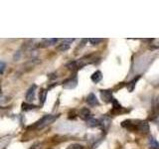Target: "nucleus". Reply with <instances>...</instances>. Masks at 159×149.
<instances>
[{
  "label": "nucleus",
  "instance_id": "obj_17",
  "mask_svg": "<svg viewBox=\"0 0 159 149\" xmlns=\"http://www.w3.org/2000/svg\"><path fill=\"white\" fill-rule=\"evenodd\" d=\"M89 41L92 45H98V43H101L102 41V39H101V38H91Z\"/></svg>",
  "mask_w": 159,
  "mask_h": 149
},
{
  "label": "nucleus",
  "instance_id": "obj_8",
  "mask_svg": "<svg viewBox=\"0 0 159 149\" xmlns=\"http://www.w3.org/2000/svg\"><path fill=\"white\" fill-rule=\"evenodd\" d=\"M91 79L93 82V83H99L102 79V74L99 72V71H97V72H94L93 74H92V77H91Z\"/></svg>",
  "mask_w": 159,
  "mask_h": 149
},
{
  "label": "nucleus",
  "instance_id": "obj_12",
  "mask_svg": "<svg viewBox=\"0 0 159 149\" xmlns=\"http://www.w3.org/2000/svg\"><path fill=\"white\" fill-rule=\"evenodd\" d=\"M109 123H111V118H108L107 116L102 117V120L99 121V124H102L104 128H107L109 126Z\"/></svg>",
  "mask_w": 159,
  "mask_h": 149
},
{
  "label": "nucleus",
  "instance_id": "obj_10",
  "mask_svg": "<svg viewBox=\"0 0 159 149\" xmlns=\"http://www.w3.org/2000/svg\"><path fill=\"white\" fill-rule=\"evenodd\" d=\"M70 49V44L68 42H63L62 44H60L59 46L57 47V50L58 51H61V52H65V51H67V50Z\"/></svg>",
  "mask_w": 159,
  "mask_h": 149
},
{
  "label": "nucleus",
  "instance_id": "obj_13",
  "mask_svg": "<svg viewBox=\"0 0 159 149\" xmlns=\"http://www.w3.org/2000/svg\"><path fill=\"white\" fill-rule=\"evenodd\" d=\"M46 97H47V91L46 89H42L39 94V98H40V102H41V104H43L45 102V101H46Z\"/></svg>",
  "mask_w": 159,
  "mask_h": 149
},
{
  "label": "nucleus",
  "instance_id": "obj_15",
  "mask_svg": "<svg viewBox=\"0 0 159 149\" xmlns=\"http://www.w3.org/2000/svg\"><path fill=\"white\" fill-rule=\"evenodd\" d=\"M36 108V106H33V104H28L26 102L22 103V111H31V109Z\"/></svg>",
  "mask_w": 159,
  "mask_h": 149
},
{
  "label": "nucleus",
  "instance_id": "obj_18",
  "mask_svg": "<svg viewBox=\"0 0 159 149\" xmlns=\"http://www.w3.org/2000/svg\"><path fill=\"white\" fill-rule=\"evenodd\" d=\"M68 149H83V146L80 144H72L68 147Z\"/></svg>",
  "mask_w": 159,
  "mask_h": 149
},
{
  "label": "nucleus",
  "instance_id": "obj_19",
  "mask_svg": "<svg viewBox=\"0 0 159 149\" xmlns=\"http://www.w3.org/2000/svg\"><path fill=\"white\" fill-rule=\"evenodd\" d=\"M5 67H6V65H5V63L2 62V61H0V74H2V73L4 72Z\"/></svg>",
  "mask_w": 159,
  "mask_h": 149
},
{
  "label": "nucleus",
  "instance_id": "obj_7",
  "mask_svg": "<svg viewBox=\"0 0 159 149\" xmlns=\"http://www.w3.org/2000/svg\"><path fill=\"white\" fill-rule=\"evenodd\" d=\"M87 102L91 106H98V98H97V97L94 96V94L93 93H91L88 96V97H87Z\"/></svg>",
  "mask_w": 159,
  "mask_h": 149
},
{
  "label": "nucleus",
  "instance_id": "obj_4",
  "mask_svg": "<svg viewBox=\"0 0 159 149\" xmlns=\"http://www.w3.org/2000/svg\"><path fill=\"white\" fill-rule=\"evenodd\" d=\"M36 88H37V86L36 84H33V86L28 89V92L26 93V101L31 102L34 101L35 98V92H36Z\"/></svg>",
  "mask_w": 159,
  "mask_h": 149
},
{
  "label": "nucleus",
  "instance_id": "obj_11",
  "mask_svg": "<svg viewBox=\"0 0 159 149\" xmlns=\"http://www.w3.org/2000/svg\"><path fill=\"white\" fill-rule=\"evenodd\" d=\"M87 123H88V125L89 127H96V126H98V124H99V121L98 120V119H96V118L91 117V118L87 120Z\"/></svg>",
  "mask_w": 159,
  "mask_h": 149
},
{
  "label": "nucleus",
  "instance_id": "obj_9",
  "mask_svg": "<svg viewBox=\"0 0 159 149\" xmlns=\"http://www.w3.org/2000/svg\"><path fill=\"white\" fill-rule=\"evenodd\" d=\"M137 128L142 132L147 133L149 131V124L147 121H140V123H138Z\"/></svg>",
  "mask_w": 159,
  "mask_h": 149
},
{
  "label": "nucleus",
  "instance_id": "obj_5",
  "mask_svg": "<svg viewBox=\"0 0 159 149\" xmlns=\"http://www.w3.org/2000/svg\"><path fill=\"white\" fill-rule=\"evenodd\" d=\"M58 42V39H54V38H50V39H43L41 45V47H49V46H53Z\"/></svg>",
  "mask_w": 159,
  "mask_h": 149
},
{
  "label": "nucleus",
  "instance_id": "obj_1",
  "mask_svg": "<svg viewBox=\"0 0 159 149\" xmlns=\"http://www.w3.org/2000/svg\"><path fill=\"white\" fill-rule=\"evenodd\" d=\"M57 117H58L57 115H53V114H46V115H44L40 120H38L36 123H35L33 127H36L38 129L43 128L45 126L49 125V124L53 123L57 119Z\"/></svg>",
  "mask_w": 159,
  "mask_h": 149
},
{
  "label": "nucleus",
  "instance_id": "obj_6",
  "mask_svg": "<svg viewBox=\"0 0 159 149\" xmlns=\"http://www.w3.org/2000/svg\"><path fill=\"white\" fill-rule=\"evenodd\" d=\"M80 116H81L82 119L84 120H88V119L91 118V111L88 107H84L81 109L80 111Z\"/></svg>",
  "mask_w": 159,
  "mask_h": 149
},
{
  "label": "nucleus",
  "instance_id": "obj_14",
  "mask_svg": "<svg viewBox=\"0 0 159 149\" xmlns=\"http://www.w3.org/2000/svg\"><path fill=\"white\" fill-rule=\"evenodd\" d=\"M139 79V77H137V78H135L133 79V81H131L130 83H128V84H127V89H128V92H133V89H134V88H135V83L137 82V79Z\"/></svg>",
  "mask_w": 159,
  "mask_h": 149
},
{
  "label": "nucleus",
  "instance_id": "obj_3",
  "mask_svg": "<svg viewBox=\"0 0 159 149\" xmlns=\"http://www.w3.org/2000/svg\"><path fill=\"white\" fill-rule=\"evenodd\" d=\"M78 84V81L77 79H69L67 81H65L64 84H63V87L64 88H67V89H72V88H75L77 87Z\"/></svg>",
  "mask_w": 159,
  "mask_h": 149
},
{
  "label": "nucleus",
  "instance_id": "obj_2",
  "mask_svg": "<svg viewBox=\"0 0 159 149\" xmlns=\"http://www.w3.org/2000/svg\"><path fill=\"white\" fill-rule=\"evenodd\" d=\"M101 98L106 103L112 102V101H113L112 93L109 91V89H106V91H101Z\"/></svg>",
  "mask_w": 159,
  "mask_h": 149
},
{
  "label": "nucleus",
  "instance_id": "obj_16",
  "mask_svg": "<svg viewBox=\"0 0 159 149\" xmlns=\"http://www.w3.org/2000/svg\"><path fill=\"white\" fill-rule=\"evenodd\" d=\"M149 146L153 149H159V143L157 142L156 139L150 138V140H149Z\"/></svg>",
  "mask_w": 159,
  "mask_h": 149
},
{
  "label": "nucleus",
  "instance_id": "obj_20",
  "mask_svg": "<svg viewBox=\"0 0 159 149\" xmlns=\"http://www.w3.org/2000/svg\"><path fill=\"white\" fill-rule=\"evenodd\" d=\"M0 94H1V86H0Z\"/></svg>",
  "mask_w": 159,
  "mask_h": 149
}]
</instances>
